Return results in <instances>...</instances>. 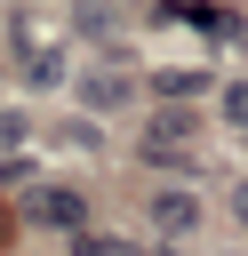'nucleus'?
Segmentation results:
<instances>
[{
    "mask_svg": "<svg viewBox=\"0 0 248 256\" xmlns=\"http://www.w3.org/2000/svg\"><path fill=\"white\" fill-rule=\"evenodd\" d=\"M192 216H200L192 192H152V224H160V232H192Z\"/></svg>",
    "mask_w": 248,
    "mask_h": 256,
    "instance_id": "f257e3e1",
    "label": "nucleus"
},
{
    "mask_svg": "<svg viewBox=\"0 0 248 256\" xmlns=\"http://www.w3.org/2000/svg\"><path fill=\"white\" fill-rule=\"evenodd\" d=\"M216 112H224V120H232V128H248V80H232V88H224V104H216Z\"/></svg>",
    "mask_w": 248,
    "mask_h": 256,
    "instance_id": "f03ea898",
    "label": "nucleus"
},
{
    "mask_svg": "<svg viewBox=\"0 0 248 256\" xmlns=\"http://www.w3.org/2000/svg\"><path fill=\"white\" fill-rule=\"evenodd\" d=\"M232 216H240V224H248V184H240V200H232Z\"/></svg>",
    "mask_w": 248,
    "mask_h": 256,
    "instance_id": "7ed1b4c3",
    "label": "nucleus"
}]
</instances>
